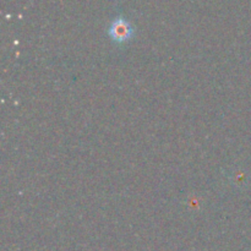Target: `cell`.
<instances>
[{
	"label": "cell",
	"instance_id": "cell-1",
	"mask_svg": "<svg viewBox=\"0 0 251 251\" xmlns=\"http://www.w3.org/2000/svg\"><path fill=\"white\" fill-rule=\"evenodd\" d=\"M132 34H134V27L122 16L115 17L108 27V36L115 43H125L131 38Z\"/></svg>",
	"mask_w": 251,
	"mask_h": 251
}]
</instances>
